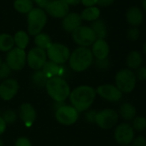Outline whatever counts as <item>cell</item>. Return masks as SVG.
Returning <instances> with one entry per match:
<instances>
[{"instance_id": "6da1fadb", "label": "cell", "mask_w": 146, "mask_h": 146, "mask_svg": "<svg viewBox=\"0 0 146 146\" xmlns=\"http://www.w3.org/2000/svg\"><path fill=\"white\" fill-rule=\"evenodd\" d=\"M96 96V90L89 86H80L71 92L69 96L71 106L78 112L86 111L93 104Z\"/></svg>"}, {"instance_id": "7a4b0ae2", "label": "cell", "mask_w": 146, "mask_h": 146, "mask_svg": "<svg viewBox=\"0 0 146 146\" xmlns=\"http://www.w3.org/2000/svg\"><path fill=\"white\" fill-rule=\"evenodd\" d=\"M45 88L49 97L58 103L65 101L69 98L71 92L66 80L60 76L49 78Z\"/></svg>"}, {"instance_id": "3957f363", "label": "cell", "mask_w": 146, "mask_h": 146, "mask_svg": "<svg viewBox=\"0 0 146 146\" xmlns=\"http://www.w3.org/2000/svg\"><path fill=\"white\" fill-rule=\"evenodd\" d=\"M93 54L88 47L79 46L70 55V68L75 72H83L88 69L93 62Z\"/></svg>"}, {"instance_id": "277c9868", "label": "cell", "mask_w": 146, "mask_h": 146, "mask_svg": "<svg viewBox=\"0 0 146 146\" xmlns=\"http://www.w3.org/2000/svg\"><path fill=\"white\" fill-rule=\"evenodd\" d=\"M28 33L35 36L41 33L47 21L46 11L40 8H34L28 14Z\"/></svg>"}, {"instance_id": "5b68a950", "label": "cell", "mask_w": 146, "mask_h": 146, "mask_svg": "<svg viewBox=\"0 0 146 146\" xmlns=\"http://www.w3.org/2000/svg\"><path fill=\"white\" fill-rule=\"evenodd\" d=\"M136 81L135 73L128 68L120 70L115 76L116 86L122 93L132 92L135 88Z\"/></svg>"}, {"instance_id": "8992f818", "label": "cell", "mask_w": 146, "mask_h": 146, "mask_svg": "<svg viewBox=\"0 0 146 146\" xmlns=\"http://www.w3.org/2000/svg\"><path fill=\"white\" fill-rule=\"evenodd\" d=\"M71 36L73 41L77 45L82 47H89L92 45L94 42L97 39L92 28L89 26L83 25L74 30L71 33Z\"/></svg>"}, {"instance_id": "52a82bcc", "label": "cell", "mask_w": 146, "mask_h": 146, "mask_svg": "<svg viewBox=\"0 0 146 146\" xmlns=\"http://www.w3.org/2000/svg\"><path fill=\"white\" fill-rule=\"evenodd\" d=\"M49 61H52L59 65L65 63L70 58L69 48L60 43H52V44L46 50Z\"/></svg>"}, {"instance_id": "ba28073f", "label": "cell", "mask_w": 146, "mask_h": 146, "mask_svg": "<svg viewBox=\"0 0 146 146\" xmlns=\"http://www.w3.org/2000/svg\"><path fill=\"white\" fill-rule=\"evenodd\" d=\"M27 63V54L25 50L18 47L12 48L8 51L6 56V64L11 70L19 71L22 70Z\"/></svg>"}, {"instance_id": "9c48e42d", "label": "cell", "mask_w": 146, "mask_h": 146, "mask_svg": "<svg viewBox=\"0 0 146 146\" xmlns=\"http://www.w3.org/2000/svg\"><path fill=\"white\" fill-rule=\"evenodd\" d=\"M78 111L70 105H61L55 112L57 121L64 126H71L78 120Z\"/></svg>"}, {"instance_id": "30bf717a", "label": "cell", "mask_w": 146, "mask_h": 146, "mask_svg": "<svg viewBox=\"0 0 146 146\" xmlns=\"http://www.w3.org/2000/svg\"><path fill=\"white\" fill-rule=\"evenodd\" d=\"M118 120L119 115L116 111L111 109H106L96 114L94 121L102 129H110L116 125Z\"/></svg>"}, {"instance_id": "8fae6325", "label": "cell", "mask_w": 146, "mask_h": 146, "mask_svg": "<svg viewBox=\"0 0 146 146\" xmlns=\"http://www.w3.org/2000/svg\"><path fill=\"white\" fill-rule=\"evenodd\" d=\"M46 52L38 47H34L30 49L27 54V63L34 70H40L42 68L46 62Z\"/></svg>"}, {"instance_id": "7c38bea8", "label": "cell", "mask_w": 146, "mask_h": 146, "mask_svg": "<svg viewBox=\"0 0 146 146\" xmlns=\"http://www.w3.org/2000/svg\"><path fill=\"white\" fill-rule=\"evenodd\" d=\"M114 139L121 145H129L134 139V130L127 123H121L115 128Z\"/></svg>"}, {"instance_id": "4fadbf2b", "label": "cell", "mask_w": 146, "mask_h": 146, "mask_svg": "<svg viewBox=\"0 0 146 146\" xmlns=\"http://www.w3.org/2000/svg\"><path fill=\"white\" fill-rule=\"evenodd\" d=\"M45 9L46 13L52 17L63 19L70 12V6L62 0H52Z\"/></svg>"}, {"instance_id": "5bb4252c", "label": "cell", "mask_w": 146, "mask_h": 146, "mask_svg": "<svg viewBox=\"0 0 146 146\" xmlns=\"http://www.w3.org/2000/svg\"><path fill=\"white\" fill-rule=\"evenodd\" d=\"M19 91V84L14 79H5L0 84V98L9 101L15 98Z\"/></svg>"}, {"instance_id": "9a60e30c", "label": "cell", "mask_w": 146, "mask_h": 146, "mask_svg": "<svg viewBox=\"0 0 146 146\" xmlns=\"http://www.w3.org/2000/svg\"><path fill=\"white\" fill-rule=\"evenodd\" d=\"M96 92L101 98L109 102H118L122 98V92L117 88V86L110 84L98 86Z\"/></svg>"}, {"instance_id": "2e32d148", "label": "cell", "mask_w": 146, "mask_h": 146, "mask_svg": "<svg viewBox=\"0 0 146 146\" xmlns=\"http://www.w3.org/2000/svg\"><path fill=\"white\" fill-rule=\"evenodd\" d=\"M19 117L26 127H31L36 120L35 109L28 103L22 104L19 108Z\"/></svg>"}, {"instance_id": "e0dca14e", "label": "cell", "mask_w": 146, "mask_h": 146, "mask_svg": "<svg viewBox=\"0 0 146 146\" xmlns=\"http://www.w3.org/2000/svg\"><path fill=\"white\" fill-rule=\"evenodd\" d=\"M81 15L75 12H69L62 20V27L68 33H72L82 25Z\"/></svg>"}, {"instance_id": "ac0fdd59", "label": "cell", "mask_w": 146, "mask_h": 146, "mask_svg": "<svg viewBox=\"0 0 146 146\" xmlns=\"http://www.w3.org/2000/svg\"><path fill=\"white\" fill-rule=\"evenodd\" d=\"M109 45L104 39H96L92 44L91 52L97 60L107 59L109 55Z\"/></svg>"}, {"instance_id": "d6986e66", "label": "cell", "mask_w": 146, "mask_h": 146, "mask_svg": "<svg viewBox=\"0 0 146 146\" xmlns=\"http://www.w3.org/2000/svg\"><path fill=\"white\" fill-rule=\"evenodd\" d=\"M126 17L127 22L133 27L139 26L143 22V18H144L141 9L138 7L130 8L126 12Z\"/></svg>"}, {"instance_id": "ffe728a7", "label": "cell", "mask_w": 146, "mask_h": 146, "mask_svg": "<svg viewBox=\"0 0 146 146\" xmlns=\"http://www.w3.org/2000/svg\"><path fill=\"white\" fill-rule=\"evenodd\" d=\"M90 27L94 31L97 39H104L108 34V29L106 23L102 19H97L92 21Z\"/></svg>"}, {"instance_id": "44dd1931", "label": "cell", "mask_w": 146, "mask_h": 146, "mask_svg": "<svg viewBox=\"0 0 146 146\" xmlns=\"http://www.w3.org/2000/svg\"><path fill=\"white\" fill-rule=\"evenodd\" d=\"M143 62V57L140 52L137 50L131 51L126 57V64L131 69H137L141 67Z\"/></svg>"}, {"instance_id": "7402d4cb", "label": "cell", "mask_w": 146, "mask_h": 146, "mask_svg": "<svg viewBox=\"0 0 146 146\" xmlns=\"http://www.w3.org/2000/svg\"><path fill=\"white\" fill-rule=\"evenodd\" d=\"M41 70L46 75V77L49 79V78H52L54 76H59L60 71H61V67L59 64H57L52 61H46V63L44 64V66L42 67Z\"/></svg>"}, {"instance_id": "603a6c76", "label": "cell", "mask_w": 146, "mask_h": 146, "mask_svg": "<svg viewBox=\"0 0 146 146\" xmlns=\"http://www.w3.org/2000/svg\"><path fill=\"white\" fill-rule=\"evenodd\" d=\"M120 115L125 121H132L136 116V109L130 103H124L120 108Z\"/></svg>"}, {"instance_id": "cb8c5ba5", "label": "cell", "mask_w": 146, "mask_h": 146, "mask_svg": "<svg viewBox=\"0 0 146 146\" xmlns=\"http://www.w3.org/2000/svg\"><path fill=\"white\" fill-rule=\"evenodd\" d=\"M100 15H101V11H100L99 8H97L96 6L87 7L80 14L82 20H84L87 21H94L99 19Z\"/></svg>"}, {"instance_id": "d4e9b609", "label": "cell", "mask_w": 146, "mask_h": 146, "mask_svg": "<svg viewBox=\"0 0 146 146\" xmlns=\"http://www.w3.org/2000/svg\"><path fill=\"white\" fill-rule=\"evenodd\" d=\"M14 42L16 47L25 50L29 44V36L28 33L25 31H18L14 35Z\"/></svg>"}, {"instance_id": "484cf974", "label": "cell", "mask_w": 146, "mask_h": 146, "mask_svg": "<svg viewBox=\"0 0 146 146\" xmlns=\"http://www.w3.org/2000/svg\"><path fill=\"white\" fill-rule=\"evenodd\" d=\"M36 47L40 48L42 50H46L47 48L52 44V39L51 37L45 33H40L37 35L34 36V40Z\"/></svg>"}, {"instance_id": "4316f807", "label": "cell", "mask_w": 146, "mask_h": 146, "mask_svg": "<svg viewBox=\"0 0 146 146\" xmlns=\"http://www.w3.org/2000/svg\"><path fill=\"white\" fill-rule=\"evenodd\" d=\"M15 9L21 14H28L34 9V3L32 0H15Z\"/></svg>"}, {"instance_id": "83f0119b", "label": "cell", "mask_w": 146, "mask_h": 146, "mask_svg": "<svg viewBox=\"0 0 146 146\" xmlns=\"http://www.w3.org/2000/svg\"><path fill=\"white\" fill-rule=\"evenodd\" d=\"M14 38L9 33H0V51L8 52L14 48Z\"/></svg>"}, {"instance_id": "f1b7e54d", "label": "cell", "mask_w": 146, "mask_h": 146, "mask_svg": "<svg viewBox=\"0 0 146 146\" xmlns=\"http://www.w3.org/2000/svg\"><path fill=\"white\" fill-rule=\"evenodd\" d=\"M48 78L46 75L42 72V70H35L32 76H31V81L32 84L37 87V88H43L46 86V84L47 82Z\"/></svg>"}, {"instance_id": "f546056e", "label": "cell", "mask_w": 146, "mask_h": 146, "mask_svg": "<svg viewBox=\"0 0 146 146\" xmlns=\"http://www.w3.org/2000/svg\"><path fill=\"white\" fill-rule=\"evenodd\" d=\"M133 128L135 131L142 132L146 128V118L143 116L135 117L133 121Z\"/></svg>"}, {"instance_id": "4dcf8cb0", "label": "cell", "mask_w": 146, "mask_h": 146, "mask_svg": "<svg viewBox=\"0 0 146 146\" xmlns=\"http://www.w3.org/2000/svg\"><path fill=\"white\" fill-rule=\"evenodd\" d=\"M3 119L6 122V124H12L16 121V114L14 110H8L3 114Z\"/></svg>"}, {"instance_id": "1f68e13d", "label": "cell", "mask_w": 146, "mask_h": 146, "mask_svg": "<svg viewBox=\"0 0 146 146\" xmlns=\"http://www.w3.org/2000/svg\"><path fill=\"white\" fill-rule=\"evenodd\" d=\"M127 38L131 41H136L139 38V30L137 27H133L127 31Z\"/></svg>"}, {"instance_id": "d6a6232c", "label": "cell", "mask_w": 146, "mask_h": 146, "mask_svg": "<svg viewBox=\"0 0 146 146\" xmlns=\"http://www.w3.org/2000/svg\"><path fill=\"white\" fill-rule=\"evenodd\" d=\"M11 69L9 68V67L6 64V62L1 64L0 66V79L1 80H5L8 79L9 75L10 74Z\"/></svg>"}, {"instance_id": "836d02e7", "label": "cell", "mask_w": 146, "mask_h": 146, "mask_svg": "<svg viewBox=\"0 0 146 146\" xmlns=\"http://www.w3.org/2000/svg\"><path fill=\"white\" fill-rule=\"evenodd\" d=\"M15 146H32L30 140L26 137H20L16 139Z\"/></svg>"}, {"instance_id": "e575fe53", "label": "cell", "mask_w": 146, "mask_h": 146, "mask_svg": "<svg viewBox=\"0 0 146 146\" xmlns=\"http://www.w3.org/2000/svg\"><path fill=\"white\" fill-rule=\"evenodd\" d=\"M136 78L139 80H146V68L145 67H139L137 68V71L135 73Z\"/></svg>"}, {"instance_id": "d590c367", "label": "cell", "mask_w": 146, "mask_h": 146, "mask_svg": "<svg viewBox=\"0 0 146 146\" xmlns=\"http://www.w3.org/2000/svg\"><path fill=\"white\" fill-rule=\"evenodd\" d=\"M133 146H145L146 145V139L143 136H138L133 140Z\"/></svg>"}, {"instance_id": "8d00e7d4", "label": "cell", "mask_w": 146, "mask_h": 146, "mask_svg": "<svg viewBox=\"0 0 146 146\" xmlns=\"http://www.w3.org/2000/svg\"><path fill=\"white\" fill-rule=\"evenodd\" d=\"M52 0H34V2L39 6L38 8H40V9H45L47 5H48V3L51 2Z\"/></svg>"}, {"instance_id": "74e56055", "label": "cell", "mask_w": 146, "mask_h": 146, "mask_svg": "<svg viewBox=\"0 0 146 146\" xmlns=\"http://www.w3.org/2000/svg\"><path fill=\"white\" fill-rule=\"evenodd\" d=\"M80 3L87 8V7H92L96 5L97 0H80Z\"/></svg>"}, {"instance_id": "f35d334b", "label": "cell", "mask_w": 146, "mask_h": 146, "mask_svg": "<svg viewBox=\"0 0 146 146\" xmlns=\"http://www.w3.org/2000/svg\"><path fill=\"white\" fill-rule=\"evenodd\" d=\"M96 64H97V66H98L100 68H108V66H109V62H108V59L97 60Z\"/></svg>"}, {"instance_id": "ab89813d", "label": "cell", "mask_w": 146, "mask_h": 146, "mask_svg": "<svg viewBox=\"0 0 146 146\" xmlns=\"http://www.w3.org/2000/svg\"><path fill=\"white\" fill-rule=\"evenodd\" d=\"M114 0H97V5L101 7H108L113 4Z\"/></svg>"}, {"instance_id": "60d3db41", "label": "cell", "mask_w": 146, "mask_h": 146, "mask_svg": "<svg viewBox=\"0 0 146 146\" xmlns=\"http://www.w3.org/2000/svg\"><path fill=\"white\" fill-rule=\"evenodd\" d=\"M6 127H7L6 122L4 121V120L3 119V117L0 116V135H2L5 132Z\"/></svg>"}, {"instance_id": "b9f144b4", "label": "cell", "mask_w": 146, "mask_h": 146, "mask_svg": "<svg viewBox=\"0 0 146 146\" xmlns=\"http://www.w3.org/2000/svg\"><path fill=\"white\" fill-rule=\"evenodd\" d=\"M63 2H65L66 4L70 5H76L78 3H80V0H62Z\"/></svg>"}, {"instance_id": "7bdbcfd3", "label": "cell", "mask_w": 146, "mask_h": 146, "mask_svg": "<svg viewBox=\"0 0 146 146\" xmlns=\"http://www.w3.org/2000/svg\"><path fill=\"white\" fill-rule=\"evenodd\" d=\"M143 7H144V9L146 10V0L143 1Z\"/></svg>"}, {"instance_id": "ee69618b", "label": "cell", "mask_w": 146, "mask_h": 146, "mask_svg": "<svg viewBox=\"0 0 146 146\" xmlns=\"http://www.w3.org/2000/svg\"><path fill=\"white\" fill-rule=\"evenodd\" d=\"M143 50H144V52L146 54V42L144 44V46H143Z\"/></svg>"}, {"instance_id": "f6af8a7d", "label": "cell", "mask_w": 146, "mask_h": 146, "mask_svg": "<svg viewBox=\"0 0 146 146\" xmlns=\"http://www.w3.org/2000/svg\"><path fill=\"white\" fill-rule=\"evenodd\" d=\"M0 146H3V142L2 141L1 139H0Z\"/></svg>"}, {"instance_id": "bcb514c9", "label": "cell", "mask_w": 146, "mask_h": 146, "mask_svg": "<svg viewBox=\"0 0 146 146\" xmlns=\"http://www.w3.org/2000/svg\"><path fill=\"white\" fill-rule=\"evenodd\" d=\"M1 64H2V60H1V57H0V66H1Z\"/></svg>"}, {"instance_id": "7dc6e473", "label": "cell", "mask_w": 146, "mask_h": 146, "mask_svg": "<svg viewBox=\"0 0 146 146\" xmlns=\"http://www.w3.org/2000/svg\"><path fill=\"white\" fill-rule=\"evenodd\" d=\"M123 146H131V145H123Z\"/></svg>"}, {"instance_id": "c3c4849f", "label": "cell", "mask_w": 146, "mask_h": 146, "mask_svg": "<svg viewBox=\"0 0 146 146\" xmlns=\"http://www.w3.org/2000/svg\"><path fill=\"white\" fill-rule=\"evenodd\" d=\"M145 146H146V145H145Z\"/></svg>"}]
</instances>
